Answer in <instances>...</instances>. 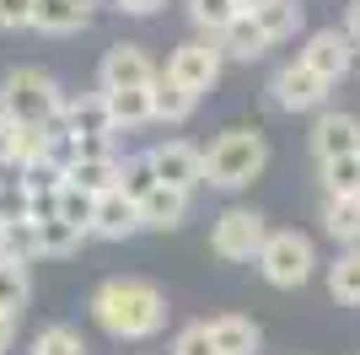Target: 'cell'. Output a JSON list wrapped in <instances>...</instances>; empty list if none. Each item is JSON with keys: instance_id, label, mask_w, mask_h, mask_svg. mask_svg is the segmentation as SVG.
<instances>
[{"instance_id": "24", "label": "cell", "mask_w": 360, "mask_h": 355, "mask_svg": "<svg viewBox=\"0 0 360 355\" xmlns=\"http://www.w3.org/2000/svg\"><path fill=\"white\" fill-rule=\"evenodd\" d=\"M27 307V264L0 259V318H16Z\"/></svg>"}, {"instance_id": "33", "label": "cell", "mask_w": 360, "mask_h": 355, "mask_svg": "<svg viewBox=\"0 0 360 355\" xmlns=\"http://www.w3.org/2000/svg\"><path fill=\"white\" fill-rule=\"evenodd\" d=\"M172 355H221V350H215L210 323H188V328L178 334V344H172Z\"/></svg>"}, {"instance_id": "6", "label": "cell", "mask_w": 360, "mask_h": 355, "mask_svg": "<svg viewBox=\"0 0 360 355\" xmlns=\"http://www.w3.org/2000/svg\"><path fill=\"white\" fill-rule=\"evenodd\" d=\"M167 81H178L183 92H210L215 81H221V49L205 44V38H194V44H178L172 49V59H167Z\"/></svg>"}, {"instance_id": "25", "label": "cell", "mask_w": 360, "mask_h": 355, "mask_svg": "<svg viewBox=\"0 0 360 355\" xmlns=\"http://www.w3.org/2000/svg\"><path fill=\"white\" fill-rule=\"evenodd\" d=\"M323 226L339 242H360V199H323Z\"/></svg>"}, {"instance_id": "20", "label": "cell", "mask_w": 360, "mask_h": 355, "mask_svg": "<svg viewBox=\"0 0 360 355\" xmlns=\"http://www.w3.org/2000/svg\"><path fill=\"white\" fill-rule=\"evenodd\" d=\"M119 178H124L119 162H75L70 167V183H75V189H86V194H97V199L119 189Z\"/></svg>"}, {"instance_id": "27", "label": "cell", "mask_w": 360, "mask_h": 355, "mask_svg": "<svg viewBox=\"0 0 360 355\" xmlns=\"http://www.w3.org/2000/svg\"><path fill=\"white\" fill-rule=\"evenodd\" d=\"M328 291H333V301L360 307V253H345V259L328 269Z\"/></svg>"}, {"instance_id": "8", "label": "cell", "mask_w": 360, "mask_h": 355, "mask_svg": "<svg viewBox=\"0 0 360 355\" xmlns=\"http://www.w3.org/2000/svg\"><path fill=\"white\" fill-rule=\"evenodd\" d=\"M301 65L312 75H323V81H339V75H349V65H355V38H349L345 27H323V32H312L307 38V49H301Z\"/></svg>"}, {"instance_id": "30", "label": "cell", "mask_w": 360, "mask_h": 355, "mask_svg": "<svg viewBox=\"0 0 360 355\" xmlns=\"http://www.w3.org/2000/svg\"><path fill=\"white\" fill-rule=\"evenodd\" d=\"M188 11H194V22H199L205 32H215V38H221V32L242 16V6H237V0H188Z\"/></svg>"}, {"instance_id": "38", "label": "cell", "mask_w": 360, "mask_h": 355, "mask_svg": "<svg viewBox=\"0 0 360 355\" xmlns=\"http://www.w3.org/2000/svg\"><path fill=\"white\" fill-rule=\"evenodd\" d=\"M11 334H16V318H0V355L11 350Z\"/></svg>"}, {"instance_id": "4", "label": "cell", "mask_w": 360, "mask_h": 355, "mask_svg": "<svg viewBox=\"0 0 360 355\" xmlns=\"http://www.w3.org/2000/svg\"><path fill=\"white\" fill-rule=\"evenodd\" d=\"M317 253L312 242L301 232H274L269 242H264V253H258V275L269 285H280V291H296V285H307V275H312Z\"/></svg>"}, {"instance_id": "14", "label": "cell", "mask_w": 360, "mask_h": 355, "mask_svg": "<svg viewBox=\"0 0 360 355\" xmlns=\"http://www.w3.org/2000/svg\"><path fill=\"white\" fill-rule=\"evenodd\" d=\"M183 216H188V194L183 189H156L140 199V226H150V232H172V226H183Z\"/></svg>"}, {"instance_id": "40", "label": "cell", "mask_w": 360, "mask_h": 355, "mask_svg": "<svg viewBox=\"0 0 360 355\" xmlns=\"http://www.w3.org/2000/svg\"><path fill=\"white\" fill-rule=\"evenodd\" d=\"M0 183H6V178H0Z\"/></svg>"}, {"instance_id": "35", "label": "cell", "mask_w": 360, "mask_h": 355, "mask_svg": "<svg viewBox=\"0 0 360 355\" xmlns=\"http://www.w3.org/2000/svg\"><path fill=\"white\" fill-rule=\"evenodd\" d=\"M11 156H16V124L6 113H0V173L11 167Z\"/></svg>"}, {"instance_id": "21", "label": "cell", "mask_w": 360, "mask_h": 355, "mask_svg": "<svg viewBox=\"0 0 360 355\" xmlns=\"http://www.w3.org/2000/svg\"><path fill=\"white\" fill-rule=\"evenodd\" d=\"M0 259H11V264H32V259H44V253H38V226H32V221L0 226Z\"/></svg>"}, {"instance_id": "29", "label": "cell", "mask_w": 360, "mask_h": 355, "mask_svg": "<svg viewBox=\"0 0 360 355\" xmlns=\"http://www.w3.org/2000/svg\"><path fill=\"white\" fill-rule=\"evenodd\" d=\"M32 355H86V344H81V328L70 323H49L38 340H32Z\"/></svg>"}, {"instance_id": "31", "label": "cell", "mask_w": 360, "mask_h": 355, "mask_svg": "<svg viewBox=\"0 0 360 355\" xmlns=\"http://www.w3.org/2000/svg\"><path fill=\"white\" fill-rule=\"evenodd\" d=\"M81 248V232H75L70 221H44L38 226V253L44 259H65V253Z\"/></svg>"}, {"instance_id": "1", "label": "cell", "mask_w": 360, "mask_h": 355, "mask_svg": "<svg viewBox=\"0 0 360 355\" xmlns=\"http://www.w3.org/2000/svg\"><path fill=\"white\" fill-rule=\"evenodd\" d=\"M91 318H97L103 334H113V340H150V334L167 323V296L150 280L119 275V280H103L91 291Z\"/></svg>"}, {"instance_id": "19", "label": "cell", "mask_w": 360, "mask_h": 355, "mask_svg": "<svg viewBox=\"0 0 360 355\" xmlns=\"http://www.w3.org/2000/svg\"><path fill=\"white\" fill-rule=\"evenodd\" d=\"M60 221H70L81 237L97 232V194L75 189V183H65V194H60Z\"/></svg>"}, {"instance_id": "12", "label": "cell", "mask_w": 360, "mask_h": 355, "mask_svg": "<svg viewBox=\"0 0 360 355\" xmlns=\"http://www.w3.org/2000/svg\"><path fill=\"white\" fill-rule=\"evenodd\" d=\"M65 130H70L75 140H103V135H119V130H113V108H108L103 92L75 97V103L65 108Z\"/></svg>"}, {"instance_id": "36", "label": "cell", "mask_w": 360, "mask_h": 355, "mask_svg": "<svg viewBox=\"0 0 360 355\" xmlns=\"http://www.w3.org/2000/svg\"><path fill=\"white\" fill-rule=\"evenodd\" d=\"M119 11H129V16H150V11H162L167 0H113Z\"/></svg>"}, {"instance_id": "7", "label": "cell", "mask_w": 360, "mask_h": 355, "mask_svg": "<svg viewBox=\"0 0 360 355\" xmlns=\"http://www.w3.org/2000/svg\"><path fill=\"white\" fill-rule=\"evenodd\" d=\"M97 81H103V92H150L162 75L150 70L140 44H113L103 54V65H97Z\"/></svg>"}, {"instance_id": "9", "label": "cell", "mask_w": 360, "mask_h": 355, "mask_svg": "<svg viewBox=\"0 0 360 355\" xmlns=\"http://www.w3.org/2000/svg\"><path fill=\"white\" fill-rule=\"evenodd\" d=\"M150 162H156V178H162L167 189L194 194L199 183H205V151H194L188 140H162V146H150Z\"/></svg>"}, {"instance_id": "22", "label": "cell", "mask_w": 360, "mask_h": 355, "mask_svg": "<svg viewBox=\"0 0 360 355\" xmlns=\"http://www.w3.org/2000/svg\"><path fill=\"white\" fill-rule=\"evenodd\" d=\"M108 108H113V130H135V124H146L150 113V92H103Z\"/></svg>"}, {"instance_id": "10", "label": "cell", "mask_w": 360, "mask_h": 355, "mask_svg": "<svg viewBox=\"0 0 360 355\" xmlns=\"http://www.w3.org/2000/svg\"><path fill=\"white\" fill-rule=\"evenodd\" d=\"M269 92H274V103L285 108V113H307V108H317L323 97H328V81H323V75H312V70L296 59V65H285V70H274Z\"/></svg>"}, {"instance_id": "32", "label": "cell", "mask_w": 360, "mask_h": 355, "mask_svg": "<svg viewBox=\"0 0 360 355\" xmlns=\"http://www.w3.org/2000/svg\"><path fill=\"white\" fill-rule=\"evenodd\" d=\"M16 221H32V194L16 178H6L0 183V226H16Z\"/></svg>"}, {"instance_id": "13", "label": "cell", "mask_w": 360, "mask_h": 355, "mask_svg": "<svg viewBox=\"0 0 360 355\" xmlns=\"http://www.w3.org/2000/svg\"><path fill=\"white\" fill-rule=\"evenodd\" d=\"M91 22V0H38L32 27L38 32H81Z\"/></svg>"}, {"instance_id": "18", "label": "cell", "mask_w": 360, "mask_h": 355, "mask_svg": "<svg viewBox=\"0 0 360 355\" xmlns=\"http://www.w3.org/2000/svg\"><path fill=\"white\" fill-rule=\"evenodd\" d=\"M150 113L162 118V124H183V118L194 113V92H183L178 81H156V87H150Z\"/></svg>"}, {"instance_id": "17", "label": "cell", "mask_w": 360, "mask_h": 355, "mask_svg": "<svg viewBox=\"0 0 360 355\" xmlns=\"http://www.w3.org/2000/svg\"><path fill=\"white\" fill-rule=\"evenodd\" d=\"M264 49H269V32L258 27V16H253V11H242L237 22L221 32V54H231V59H258Z\"/></svg>"}, {"instance_id": "37", "label": "cell", "mask_w": 360, "mask_h": 355, "mask_svg": "<svg viewBox=\"0 0 360 355\" xmlns=\"http://www.w3.org/2000/svg\"><path fill=\"white\" fill-rule=\"evenodd\" d=\"M345 32L360 44V0H349V11H345Z\"/></svg>"}, {"instance_id": "11", "label": "cell", "mask_w": 360, "mask_h": 355, "mask_svg": "<svg viewBox=\"0 0 360 355\" xmlns=\"http://www.w3.org/2000/svg\"><path fill=\"white\" fill-rule=\"evenodd\" d=\"M312 151L317 162H345V156H360V118L355 113H323L312 130Z\"/></svg>"}, {"instance_id": "16", "label": "cell", "mask_w": 360, "mask_h": 355, "mask_svg": "<svg viewBox=\"0 0 360 355\" xmlns=\"http://www.w3.org/2000/svg\"><path fill=\"white\" fill-rule=\"evenodd\" d=\"M210 334H215V350L221 355H258V323L253 318H237V312L210 318Z\"/></svg>"}, {"instance_id": "5", "label": "cell", "mask_w": 360, "mask_h": 355, "mask_svg": "<svg viewBox=\"0 0 360 355\" xmlns=\"http://www.w3.org/2000/svg\"><path fill=\"white\" fill-rule=\"evenodd\" d=\"M269 221L258 216V210H226V216H215V232H210V248L215 259H226V264H242V259H258L264 253V242H269Z\"/></svg>"}, {"instance_id": "2", "label": "cell", "mask_w": 360, "mask_h": 355, "mask_svg": "<svg viewBox=\"0 0 360 355\" xmlns=\"http://www.w3.org/2000/svg\"><path fill=\"white\" fill-rule=\"evenodd\" d=\"M0 113L11 118L16 130H54L65 118V97L44 70L22 65V70H11L0 81Z\"/></svg>"}, {"instance_id": "39", "label": "cell", "mask_w": 360, "mask_h": 355, "mask_svg": "<svg viewBox=\"0 0 360 355\" xmlns=\"http://www.w3.org/2000/svg\"><path fill=\"white\" fill-rule=\"evenodd\" d=\"M242 11H264V6H269V0H237Z\"/></svg>"}, {"instance_id": "23", "label": "cell", "mask_w": 360, "mask_h": 355, "mask_svg": "<svg viewBox=\"0 0 360 355\" xmlns=\"http://www.w3.org/2000/svg\"><path fill=\"white\" fill-rule=\"evenodd\" d=\"M119 189L129 194V199H146V194H156L162 189V178H156V162H150V151H140V156H129L124 162V178H119Z\"/></svg>"}, {"instance_id": "28", "label": "cell", "mask_w": 360, "mask_h": 355, "mask_svg": "<svg viewBox=\"0 0 360 355\" xmlns=\"http://www.w3.org/2000/svg\"><path fill=\"white\" fill-rule=\"evenodd\" d=\"M323 189H328V199H360V156L328 162L323 167Z\"/></svg>"}, {"instance_id": "26", "label": "cell", "mask_w": 360, "mask_h": 355, "mask_svg": "<svg viewBox=\"0 0 360 355\" xmlns=\"http://www.w3.org/2000/svg\"><path fill=\"white\" fill-rule=\"evenodd\" d=\"M258 16V27L269 32V44H280V38H290V32L301 27V6L296 0H269L264 11H253Z\"/></svg>"}, {"instance_id": "3", "label": "cell", "mask_w": 360, "mask_h": 355, "mask_svg": "<svg viewBox=\"0 0 360 355\" xmlns=\"http://www.w3.org/2000/svg\"><path fill=\"white\" fill-rule=\"evenodd\" d=\"M264 162H269V140H264V130H226L221 140H215L210 151H205V183H215V189H242V183H253L258 173H264Z\"/></svg>"}, {"instance_id": "15", "label": "cell", "mask_w": 360, "mask_h": 355, "mask_svg": "<svg viewBox=\"0 0 360 355\" xmlns=\"http://www.w3.org/2000/svg\"><path fill=\"white\" fill-rule=\"evenodd\" d=\"M129 232H140V205L124 189L103 194L97 199V237H129Z\"/></svg>"}, {"instance_id": "34", "label": "cell", "mask_w": 360, "mask_h": 355, "mask_svg": "<svg viewBox=\"0 0 360 355\" xmlns=\"http://www.w3.org/2000/svg\"><path fill=\"white\" fill-rule=\"evenodd\" d=\"M32 6L38 0H0V27H32Z\"/></svg>"}]
</instances>
